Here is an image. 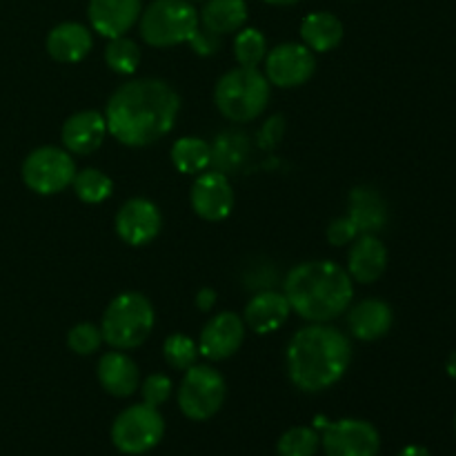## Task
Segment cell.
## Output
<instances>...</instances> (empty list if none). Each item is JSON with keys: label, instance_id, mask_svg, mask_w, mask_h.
<instances>
[{"label": "cell", "instance_id": "cell-1", "mask_svg": "<svg viewBox=\"0 0 456 456\" xmlns=\"http://www.w3.org/2000/svg\"><path fill=\"white\" fill-rule=\"evenodd\" d=\"M181 98L159 78H138L120 85L105 107L107 132L127 147H147L174 129Z\"/></svg>", "mask_w": 456, "mask_h": 456}, {"label": "cell", "instance_id": "cell-2", "mask_svg": "<svg viewBox=\"0 0 456 456\" xmlns=\"http://www.w3.org/2000/svg\"><path fill=\"white\" fill-rule=\"evenodd\" d=\"M352 363V343L341 330L310 323L294 332L285 350L289 381L303 392H323L337 386Z\"/></svg>", "mask_w": 456, "mask_h": 456}, {"label": "cell", "instance_id": "cell-3", "mask_svg": "<svg viewBox=\"0 0 456 456\" xmlns=\"http://www.w3.org/2000/svg\"><path fill=\"white\" fill-rule=\"evenodd\" d=\"M283 294L292 312L307 323H330L346 314L354 298V281L332 261H307L285 276Z\"/></svg>", "mask_w": 456, "mask_h": 456}, {"label": "cell", "instance_id": "cell-4", "mask_svg": "<svg viewBox=\"0 0 456 456\" xmlns=\"http://www.w3.org/2000/svg\"><path fill=\"white\" fill-rule=\"evenodd\" d=\"M270 80L258 67H236L218 78L214 102L232 123H249L265 111L272 94Z\"/></svg>", "mask_w": 456, "mask_h": 456}, {"label": "cell", "instance_id": "cell-5", "mask_svg": "<svg viewBox=\"0 0 456 456\" xmlns=\"http://www.w3.org/2000/svg\"><path fill=\"white\" fill-rule=\"evenodd\" d=\"M156 312L141 292H123L107 305L102 314V341L114 350H134L154 332Z\"/></svg>", "mask_w": 456, "mask_h": 456}, {"label": "cell", "instance_id": "cell-6", "mask_svg": "<svg viewBox=\"0 0 456 456\" xmlns=\"http://www.w3.org/2000/svg\"><path fill=\"white\" fill-rule=\"evenodd\" d=\"M141 36L151 47H174L190 43L200 27L191 0H151L141 12Z\"/></svg>", "mask_w": 456, "mask_h": 456}, {"label": "cell", "instance_id": "cell-7", "mask_svg": "<svg viewBox=\"0 0 456 456\" xmlns=\"http://www.w3.org/2000/svg\"><path fill=\"white\" fill-rule=\"evenodd\" d=\"M227 396V383L218 370L209 365H191L185 370L178 387V408L191 421H208L223 408Z\"/></svg>", "mask_w": 456, "mask_h": 456}, {"label": "cell", "instance_id": "cell-8", "mask_svg": "<svg viewBox=\"0 0 456 456\" xmlns=\"http://www.w3.org/2000/svg\"><path fill=\"white\" fill-rule=\"evenodd\" d=\"M165 421L159 408L147 403L129 405L116 417L111 426V444L123 454H145L160 444Z\"/></svg>", "mask_w": 456, "mask_h": 456}, {"label": "cell", "instance_id": "cell-9", "mask_svg": "<svg viewBox=\"0 0 456 456\" xmlns=\"http://www.w3.org/2000/svg\"><path fill=\"white\" fill-rule=\"evenodd\" d=\"M76 163L62 147L45 145L31 151L22 163V181L31 191L52 196L67 190L76 176Z\"/></svg>", "mask_w": 456, "mask_h": 456}, {"label": "cell", "instance_id": "cell-10", "mask_svg": "<svg viewBox=\"0 0 456 456\" xmlns=\"http://www.w3.org/2000/svg\"><path fill=\"white\" fill-rule=\"evenodd\" d=\"M321 445L325 456H377L381 435L363 419H341L325 426Z\"/></svg>", "mask_w": 456, "mask_h": 456}, {"label": "cell", "instance_id": "cell-11", "mask_svg": "<svg viewBox=\"0 0 456 456\" xmlns=\"http://www.w3.org/2000/svg\"><path fill=\"white\" fill-rule=\"evenodd\" d=\"M316 71L314 52L303 43H283L270 49L265 56V78L281 89L305 85Z\"/></svg>", "mask_w": 456, "mask_h": 456}, {"label": "cell", "instance_id": "cell-12", "mask_svg": "<svg viewBox=\"0 0 456 456\" xmlns=\"http://www.w3.org/2000/svg\"><path fill=\"white\" fill-rule=\"evenodd\" d=\"M191 209L205 221H225L234 209V190L225 174L200 172L190 191Z\"/></svg>", "mask_w": 456, "mask_h": 456}, {"label": "cell", "instance_id": "cell-13", "mask_svg": "<svg viewBox=\"0 0 456 456\" xmlns=\"http://www.w3.org/2000/svg\"><path fill=\"white\" fill-rule=\"evenodd\" d=\"M245 338L243 316L234 312H221L205 323L199 338V354L209 361H225L240 350Z\"/></svg>", "mask_w": 456, "mask_h": 456}, {"label": "cell", "instance_id": "cell-14", "mask_svg": "<svg viewBox=\"0 0 456 456\" xmlns=\"http://www.w3.org/2000/svg\"><path fill=\"white\" fill-rule=\"evenodd\" d=\"M163 227L160 209L150 199H129L116 214V234L132 248L151 243Z\"/></svg>", "mask_w": 456, "mask_h": 456}, {"label": "cell", "instance_id": "cell-15", "mask_svg": "<svg viewBox=\"0 0 456 456\" xmlns=\"http://www.w3.org/2000/svg\"><path fill=\"white\" fill-rule=\"evenodd\" d=\"M141 12V0H89L87 7L94 31L105 38H118L127 34L138 22Z\"/></svg>", "mask_w": 456, "mask_h": 456}, {"label": "cell", "instance_id": "cell-16", "mask_svg": "<svg viewBox=\"0 0 456 456\" xmlns=\"http://www.w3.org/2000/svg\"><path fill=\"white\" fill-rule=\"evenodd\" d=\"M107 136L105 114L96 110H85L69 116L61 129V141L69 154L87 156L102 145Z\"/></svg>", "mask_w": 456, "mask_h": 456}, {"label": "cell", "instance_id": "cell-17", "mask_svg": "<svg viewBox=\"0 0 456 456\" xmlns=\"http://www.w3.org/2000/svg\"><path fill=\"white\" fill-rule=\"evenodd\" d=\"M395 323V312L381 298H363L347 307V328L359 341H379Z\"/></svg>", "mask_w": 456, "mask_h": 456}, {"label": "cell", "instance_id": "cell-18", "mask_svg": "<svg viewBox=\"0 0 456 456\" xmlns=\"http://www.w3.org/2000/svg\"><path fill=\"white\" fill-rule=\"evenodd\" d=\"M98 383L102 390L111 396H132L141 387V370L132 356L125 354L123 350L107 352L98 361Z\"/></svg>", "mask_w": 456, "mask_h": 456}, {"label": "cell", "instance_id": "cell-19", "mask_svg": "<svg viewBox=\"0 0 456 456\" xmlns=\"http://www.w3.org/2000/svg\"><path fill=\"white\" fill-rule=\"evenodd\" d=\"M387 270V248L377 234H361L347 254V274L359 283H377Z\"/></svg>", "mask_w": 456, "mask_h": 456}, {"label": "cell", "instance_id": "cell-20", "mask_svg": "<svg viewBox=\"0 0 456 456\" xmlns=\"http://www.w3.org/2000/svg\"><path fill=\"white\" fill-rule=\"evenodd\" d=\"M289 314H292V307H289L285 294L267 289V292H258L249 298L243 312V321L245 328H249L252 332L272 334L283 328Z\"/></svg>", "mask_w": 456, "mask_h": 456}, {"label": "cell", "instance_id": "cell-21", "mask_svg": "<svg viewBox=\"0 0 456 456\" xmlns=\"http://www.w3.org/2000/svg\"><path fill=\"white\" fill-rule=\"evenodd\" d=\"M92 31L80 22H61L47 36V53L56 62H78L92 52Z\"/></svg>", "mask_w": 456, "mask_h": 456}, {"label": "cell", "instance_id": "cell-22", "mask_svg": "<svg viewBox=\"0 0 456 456\" xmlns=\"http://www.w3.org/2000/svg\"><path fill=\"white\" fill-rule=\"evenodd\" d=\"M301 40L310 52H332L343 40V22L330 12L307 13L301 22Z\"/></svg>", "mask_w": 456, "mask_h": 456}, {"label": "cell", "instance_id": "cell-23", "mask_svg": "<svg viewBox=\"0 0 456 456\" xmlns=\"http://www.w3.org/2000/svg\"><path fill=\"white\" fill-rule=\"evenodd\" d=\"M199 20L203 29L214 36L236 34L248 20V4L245 0H208Z\"/></svg>", "mask_w": 456, "mask_h": 456}, {"label": "cell", "instance_id": "cell-24", "mask_svg": "<svg viewBox=\"0 0 456 456\" xmlns=\"http://www.w3.org/2000/svg\"><path fill=\"white\" fill-rule=\"evenodd\" d=\"M347 216L359 227V234H377L387 223V208L379 191L372 187H359L350 194V212Z\"/></svg>", "mask_w": 456, "mask_h": 456}, {"label": "cell", "instance_id": "cell-25", "mask_svg": "<svg viewBox=\"0 0 456 456\" xmlns=\"http://www.w3.org/2000/svg\"><path fill=\"white\" fill-rule=\"evenodd\" d=\"M172 163L181 174H200L212 163V147L199 136H183L172 147Z\"/></svg>", "mask_w": 456, "mask_h": 456}, {"label": "cell", "instance_id": "cell-26", "mask_svg": "<svg viewBox=\"0 0 456 456\" xmlns=\"http://www.w3.org/2000/svg\"><path fill=\"white\" fill-rule=\"evenodd\" d=\"M71 187H74L76 196H78L83 203L89 205L102 203V200L110 199L111 191H114L111 178L96 167H85L80 169V172H76Z\"/></svg>", "mask_w": 456, "mask_h": 456}, {"label": "cell", "instance_id": "cell-27", "mask_svg": "<svg viewBox=\"0 0 456 456\" xmlns=\"http://www.w3.org/2000/svg\"><path fill=\"white\" fill-rule=\"evenodd\" d=\"M105 62L114 74L129 76L136 71L138 62H141V49L127 36L110 38V45L105 47Z\"/></svg>", "mask_w": 456, "mask_h": 456}, {"label": "cell", "instance_id": "cell-28", "mask_svg": "<svg viewBox=\"0 0 456 456\" xmlns=\"http://www.w3.org/2000/svg\"><path fill=\"white\" fill-rule=\"evenodd\" d=\"M234 56L239 67H258L267 56L265 36L254 27L239 29L234 38Z\"/></svg>", "mask_w": 456, "mask_h": 456}, {"label": "cell", "instance_id": "cell-29", "mask_svg": "<svg viewBox=\"0 0 456 456\" xmlns=\"http://www.w3.org/2000/svg\"><path fill=\"white\" fill-rule=\"evenodd\" d=\"M321 436L314 428L297 426L289 428L276 444L279 456H314L319 452Z\"/></svg>", "mask_w": 456, "mask_h": 456}, {"label": "cell", "instance_id": "cell-30", "mask_svg": "<svg viewBox=\"0 0 456 456\" xmlns=\"http://www.w3.org/2000/svg\"><path fill=\"white\" fill-rule=\"evenodd\" d=\"M163 356L169 368L187 370L196 363L199 356V346L185 334H172L163 343Z\"/></svg>", "mask_w": 456, "mask_h": 456}, {"label": "cell", "instance_id": "cell-31", "mask_svg": "<svg viewBox=\"0 0 456 456\" xmlns=\"http://www.w3.org/2000/svg\"><path fill=\"white\" fill-rule=\"evenodd\" d=\"M102 343V332L101 328H96L94 323H78L69 330L67 334V346L74 354L78 356H89L101 347Z\"/></svg>", "mask_w": 456, "mask_h": 456}, {"label": "cell", "instance_id": "cell-32", "mask_svg": "<svg viewBox=\"0 0 456 456\" xmlns=\"http://www.w3.org/2000/svg\"><path fill=\"white\" fill-rule=\"evenodd\" d=\"M172 390V379H169L167 374H150V377L141 383L142 403L151 405V408H160V405L169 401Z\"/></svg>", "mask_w": 456, "mask_h": 456}, {"label": "cell", "instance_id": "cell-33", "mask_svg": "<svg viewBox=\"0 0 456 456\" xmlns=\"http://www.w3.org/2000/svg\"><path fill=\"white\" fill-rule=\"evenodd\" d=\"M359 236H361L359 227L354 225V221H352L347 214H346V216H341V218H337V221L330 223V227H328L330 245H337V248H343V245L354 243Z\"/></svg>", "mask_w": 456, "mask_h": 456}, {"label": "cell", "instance_id": "cell-34", "mask_svg": "<svg viewBox=\"0 0 456 456\" xmlns=\"http://www.w3.org/2000/svg\"><path fill=\"white\" fill-rule=\"evenodd\" d=\"M191 49L200 56H209V53H216V49L221 47V36H214L205 29H196V34L190 38Z\"/></svg>", "mask_w": 456, "mask_h": 456}, {"label": "cell", "instance_id": "cell-35", "mask_svg": "<svg viewBox=\"0 0 456 456\" xmlns=\"http://www.w3.org/2000/svg\"><path fill=\"white\" fill-rule=\"evenodd\" d=\"M214 303H216V292H214V289L203 288L196 294V307H199L200 312H209L214 307Z\"/></svg>", "mask_w": 456, "mask_h": 456}, {"label": "cell", "instance_id": "cell-36", "mask_svg": "<svg viewBox=\"0 0 456 456\" xmlns=\"http://www.w3.org/2000/svg\"><path fill=\"white\" fill-rule=\"evenodd\" d=\"M399 456H432L430 450L423 448V445H405L403 450H401Z\"/></svg>", "mask_w": 456, "mask_h": 456}, {"label": "cell", "instance_id": "cell-37", "mask_svg": "<svg viewBox=\"0 0 456 456\" xmlns=\"http://www.w3.org/2000/svg\"><path fill=\"white\" fill-rule=\"evenodd\" d=\"M445 372H448L450 379H454L456 381V350L448 356V361H445Z\"/></svg>", "mask_w": 456, "mask_h": 456}, {"label": "cell", "instance_id": "cell-38", "mask_svg": "<svg viewBox=\"0 0 456 456\" xmlns=\"http://www.w3.org/2000/svg\"><path fill=\"white\" fill-rule=\"evenodd\" d=\"M267 4H279V7H288V4H297L298 0H263Z\"/></svg>", "mask_w": 456, "mask_h": 456}, {"label": "cell", "instance_id": "cell-39", "mask_svg": "<svg viewBox=\"0 0 456 456\" xmlns=\"http://www.w3.org/2000/svg\"><path fill=\"white\" fill-rule=\"evenodd\" d=\"M454 430H456V414H454Z\"/></svg>", "mask_w": 456, "mask_h": 456}]
</instances>
